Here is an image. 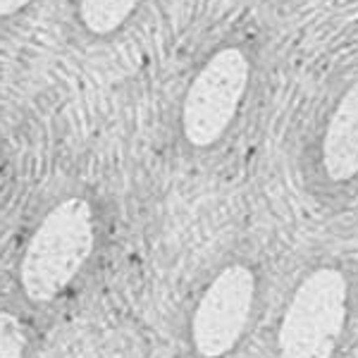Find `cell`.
I'll return each mask as SVG.
<instances>
[{
	"mask_svg": "<svg viewBox=\"0 0 358 358\" xmlns=\"http://www.w3.org/2000/svg\"><path fill=\"white\" fill-rule=\"evenodd\" d=\"M251 62L239 48H222L201 67L182 103V134L189 146L210 148L227 134L244 103Z\"/></svg>",
	"mask_w": 358,
	"mask_h": 358,
	"instance_id": "4",
	"label": "cell"
},
{
	"mask_svg": "<svg viewBox=\"0 0 358 358\" xmlns=\"http://www.w3.org/2000/svg\"><path fill=\"white\" fill-rule=\"evenodd\" d=\"M349 317V282L337 268H315L294 289L280 327V358H332Z\"/></svg>",
	"mask_w": 358,
	"mask_h": 358,
	"instance_id": "2",
	"label": "cell"
},
{
	"mask_svg": "<svg viewBox=\"0 0 358 358\" xmlns=\"http://www.w3.org/2000/svg\"><path fill=\"white\" fill-rule=\"evenodd\" d=\"M101 215L86 196L57 199L29 229L15 268L27 306L50 308L77 285L101 244Z\"/></svg>",
	"mask_w": 358,
	"mask_h": 358,
	"instance_id": "1",
	"label": "cell"
},
{
	"mask_svg": "<svg viewBox=\"0 0 358 358\" xmlns=\"http://www.w3.org/2000/svg\"><path fill=\"white\" fill-rule=\"evenodd\" d=\"M258 299V277L251 265L227 263L201 289L187 337L199 358H224L239 346L251 325Z\"/></svg>",
	"mask_w": 358,
	"mask_h": 358,
	"instance_id": "3",
	"label": "cell"
},
{
	"mask_svg": "<svg viewBox=\"0 0 358 358\" xmlns=\"http://www.w3.org/2000/svg\"><path fill=\"white\" fill-rule=\"evenodd\" d=\"M31 332L24 315L15 308H0V358H29Z\"/></svg>",
	"mask_w": 358,
	"mask_h": 358,
	"instance_id": "7",
	"label": "cell"
},
{
	"mask_svg": "<svg viewBox=\"0 0 358 358\" xmlns=\"http://www.w3.org/2000/svg\"><path fill=\"white\" fill-rule=\"evenodd\" d=\"M141 0H79V20L96 36H106L129 20Z\"/></svg>",
	"mask_w": 358,
	"mask_h": 358,
	"instance_id": "6",
	"label": "cell"
},
{
	"mask_svg": "<svg viewBox=\"0 0 358 358\" xmlns=\"http://www.w3.org/2000/svg\"><path fill=\"white\" fill-rule=\"evenodd\" d=\"M320 163L332 182H349L358 175V79L344 91L327 120Z\"/></svg>",
	"mask_w": 358,
	"mask_h": 358,
	"instance_id": "5",
	"label": "cell"
},
{
	"mask_svg": "<svg viewBox=\"0 0 358 358\" xmlns=\"http://www.w3.org/2000/svg\"><path fill=\"white\" fill-rule=\"evenodd\" d=\"M29 3H31V0H0V17H10V15L20 13Z\"/></svg>",
	"mask_w": 358,
	"mask_h": 358,
	"instance_id": "8",
	"label": "cell"
}]
</instances>
